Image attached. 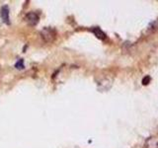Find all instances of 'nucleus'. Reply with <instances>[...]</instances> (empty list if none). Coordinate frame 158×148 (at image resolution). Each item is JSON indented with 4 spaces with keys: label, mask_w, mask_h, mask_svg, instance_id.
I'll return each mask as SVG.
<instances>
[{
    "label": "nucleus",
    "mask_w": 158,
    "mask_h": 148,
    "mask_svg": "<svg viewBox=\"0 0 158 148\" xmlns=\"http://www.w3.org/2000/svg\"><path fill=\"white\" fill-rule=\"evenodd\" d=\"M41 36L46 42H51L54 41L55 38H57V32H55V30L52 29V28L46 27L41 31Z\"/></svg>",
    "instance_id": "f257e3e1"
},
{
    "label": "nucleus",
    "mask_w": 158,
    "mask_h": 148,
    "mask_svg": "<svg viewBox=\"0 0 158 148\" xmlns=\"http://www.w3.org/2000/svg\"><path fill=\"white\" fill-rule=\"evenodd\" d=\"M25 20L27 21V23L30 25V26H36L37 24L39 23V15L37 13H34V12H31V13H28L26 15V18Z\"/></svg>",
    "instance_id": "f03ea898"
},
{
    "label": "nucleus",
    "mask_w": 158,
    "mask_h": 148,
    "mask_svg": "<svg viewBox=\"0 0 158 148\" xmlns=\"http://www.w3.org/2000/svg\"><path fill=\"white\" fill-rule=\"evenodd\" d=\"M0 15H1V18H2V20H3V22H4L5 24H7V25L10 24L8 6H3V7L1 8V11H0Z\"/></svg>",
    "instance_id": "7ed1b4c3"
},
{
    "label": "nucleus",
    "mask_w": 158,
    "mask_h": 148,
    "mask_svg": "<svg viewBox=\"0 0 158 148\" xmlns=\"http://www.w3.org/2000/svg\"><path fill=\"white\" fill-rule=\"evenodd\" d=\"M146 148H158V140L155 137H149L145 142Z\"/></svg>",
    "instance_id": "20e7f679"
},
{
    "label": "nucleus",
    "mask_w": 158,
    "mask_h": 148,
    "mask_svg": "<svg viewBox=\"0 0 158 148\" xmlns=\"http://www.w3.org/2000/svg\"><path fill=\"white\" fill-rule=\"evenodd\" d=\"M92 32L94 33V35L97 37L98 39H100V40H105V39H106V35H105V33L100 29V28H97V27L93 28Z\"/></svg>",
    "instance_id": "39448f33"
},
{
    "label": "nucleus",
    "mask_w": 158,
    "mask_h": 148,
    "mask_svg": "<svg viewBox=\"0 0 158 148\" xmlns=\"http://www.w3.org/2000/svg\"><path fill=\"white\" fill-rule=\"evenodd\" d=\"M15 67H16L17 69H24V68H25L24 60H23V59H19V60H18L17 63L15 64Z\"/></svg>",
    "instance_id": "423d86ee"
},
{
    "label": "nucleus",
    "mask_w": 158,
    "mask_h": 148,
    "mask_svg": "<svg viewBox=\"0 0 158 148\" xmlns=\"http://www.w3.org/2000/svg\"><path fill=\"white\" fill-rule=\"evenodd\" d=\"M150 81H151V78H150V76L146 75V76L144 77L143 79H142L141 83H142V85H147L148 83H150Z\"/></svg>",
    "instance_id": "0eeeda50"
}]
</instances>
